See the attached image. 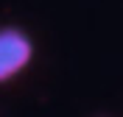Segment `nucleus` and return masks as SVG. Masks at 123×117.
Returning <instances> with one entry per match:
<instances>
[{"instance_id": "obj_1", "label": "nucleus", "mask_w": 123, "mask_h": 117, "mask_svg": "<svg viewBox=\"0 0 123 117\" xmlns=\"http://www.w3.org/2000/svg\"><path fill=\"white\" fill-rule=\"evenodd\" d=\"M34 61V39L17 25L0 28V84L23 75Z\"/></svg>"}]
</instances>
